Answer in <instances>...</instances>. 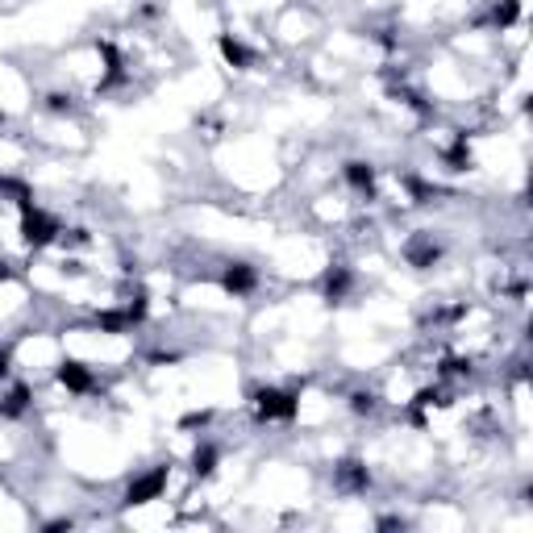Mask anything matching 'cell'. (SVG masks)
<instances>
[{"label": "cell", "instance_id": "6da1fadb", "mask_svg": "<svg viewBox=\"0 0 533 533\" xmlns=\"http://www.w3.org/2000/svg\"><path fill=\"white\" fill-rule=\"evenodd\" d=\"M250 404H255V417L259 421H296V412H301V400L284 392V388H255L250 392Z\"/></svg>", "mask_w": 533, "mask_h": 533}, {"label": "cell", "instance_id": "7a4b0ae2", "mask_svg": "<svg viewBox=\"0 0 533 533\" xmlns=\"http://www.w3.org/2000/svg\"><path fill=\"white\" fill-rule=\"evenodd\" d=\"M167 492V466H154V471H146V475H137L125 483V496L121 505L125 508H142V505H154L159 496Z\"/></svg>", "mask_w": 533, "mask_h": 533}, {"label": "cell", "instance_id": "3957f363", "mask_svg": "<svg viewBox=\"0 0 533 533\" xmlns=\"http://www.w3.org/2000/svg\"><path fill=\"white\" fill-rule=\"evenodd\" d=\"M59 221L46 213V208H29V213H21V238H26V247H34V250H46L51 242H59Z\"/></svg>", "mask_w": 533, "mask_h": 533}, {"label": "cell", "instance_id": "277c9868", "mask_svg": "<svg viewBox=\"0 0 533 533\" xmlns=\"http://www.w3.org/2000/svg\"><path fill=\"white\" fill-rule=\"evenodd\" d=\"M55 380L67 388L71 396H88V392H96V371L88 367V363H80V358H63L55 367Z\"/></svg>", "mask_w": 533, "mask_h": 533}, {"label": "cell", "instance_id": "5b68a950", "mask_svg": "<svg viewBox=\"0 0 533 533\" xmlns=\"http://www.w3.org/2000/svg\"><path fill=\"white\" fill-rule=\"evenodd\" d=\"M221 287H225L230 296H250V292L259 287V271H255L250 263H225V267H221Z\"/></svg>", "mask_w": 533, "mask_h": 533}, {"label": "cell", "instance_id": "8992f818", "mask_svg": "<svg viewBox=\"0 0 533 533\" xmlns=\"http://www.w3.org/2000/svg\"><path fill=\"white\" fill-rule=\"evenodd\" d=\"M333 483H338V492L358 496L371 488V471L358 463V459H346V463H338V471H333Z\"/></svg>", "mask_w": 533, "mask_h": 533}, {"label": "cell", "instance_id": "52a82bcc", "mask_svg": "<svg viewBox=\"0 0 533 533\" xmlns=\"http://www.w3.org/2000/svg\"><path fill=\"white\" fill-rule=\"evenodd\" d=\"M342 176H346V184L358 192V196H375V184H380V176H375V167L371 163H363V159H350V163L342 167Z\"/></svg>", "mask_w": 533, "mask_h": 533}, {"label": "cell", "instance_id": "ba28073f", "mask_svg": "<svg viewBox=\"0 0 533 533\" xmlns=\"http://www.w3.org/2000/svg\"><path fill=\"white\" fill-rule=\"evenodd\" d=\"M217 51H221V59H225L230 67H238V71H247L250 63H255V51H250V46L238 38V34H221V38H217Z\"/></svg>", "mask_w": 533, "mask_h": 533}, {"label": "cell", "instance_id": "9c48e42d", "mask_svg": "<svg viewBox=\"0 0 533 533\" xmlns=\"http://www.w3.org/2000/svg\"><path fill=\"white\" fill-rule=\"evenodd\" d=\"M350 287H355V271L350 267H329L325 271V301L338 304L350 296Z\"/></svg>", "mask_w": 533, "mask_h": 533}, {"label": "cell", "instance_id": "30bf717a", "mask_svg": "<svg viewBox=\"0 0 533 533\" xmlns=\"http://www.w3.org/2000/svg\"><path fill=\"white\" fill-rule=\"evenodd\" d=\"M29 396H34V388H29V383H13V388H9V396L0 400V417H4V421H17V417H26Z\"/></svg>", "mask_w": 533, "mask_h": 533}, {"label": "cell", "instance_id": "8fae6325", "mask_svg": "<svg viewBox=\"0 0 533 533\" xmlns=\"http://www.w3.org/2000/svg\"><path fill=\"white\" fill-rule=\"evenodd\" d=\"M213 471H217V446H213V442H200V446L192 451V475L208 479Z\"/></svg>", "mask_w": 533, "mask_h": 533}, {"label": "cell", "instance_id": "7c38bea8", "mask_svg": "<svg viewBox=\"0 0 533 533\" xmlns=\"http://www.w3.org/2000/svg\"><path fill=\"white\" fill-rule=\"evenodd\" d=\"M100 333H129L134 329V321H129V313L125 309H105V313H96V321H92Z\"/></svg>", "mask_w": 533, "mask_h": 533}, {"label": "cell", "instance_id": "4fadbf2b", "mask_svg": "<svg viewBox=\"0 0 533 533\" xmlns=\"http://www.w3.org/2000/svg\"><path fill=\"white\" fill-rule=\"evenodd\" d=\"M521 21V0H496L492 4V26L508 29V26H517Z\"/></svg>", "mask_w": 533, "mask_h": 533}, {"label": "cell", "instance_id": "5bb4252c", "mask_svg": "<svg viewBox=\"0 0 533 533\" xmlns=\"http://www.w3.org/2000/svg\"><path fill=\"white\" fill-rule=\"evenodd\" d=\"M375 404H380V396H375V392H355V396H350V412H358V417H371V412H375Z\"/></svg>", "mask_w": 533, "mask_h": 533}, {"label": "cell", "instance_id": "9a60e30c", "mask_svg": "<svg viewBox=\"0 0 533 533\" xmlns=\"http://www.w3.org/2000/svg\"><path fill=\"white\" fill-rule=\"evenodd\" d=\"M442 375H471V358H446Z\"/></svg>", "mask_w": 533, "mask_h": 533}, {"label": "cell", "instance_id": "2e32d148", "mask_svg": "<svg viewBox=\"0 0 533 533\" xmlns=\"http://www.w3.org/2000/svg\"><path fill=\"white\" fill-rule=\"evenodd\" d=\"M46 109H51V113H71V96L51 92V96H46Z\"/></svg>", "mask_w": 533, "mask_h": 533}, {"label": "cell", "instance_id": "e0dca14e", "mask_svg": "<svg viewBox=\"0 0 533 533\" xmlns=\"http://www.w3.org/2000/svg\"><path fill=\"white\" fill-rule=\"evenodd\" d=\"M13 375V346H0V380Z\"/></svg>", "mask_w": 533, "mask_h": 533}, {"label": "cell", "instance_id": "ac0fdd59", "mask_svg": "<svg viewBox=\"0 0 533 533\" xmlns=\"http://www.w3.org/2000/svg\"><path fill=\"white\" fill-rule=\"evenodd\" d=\"M4 279H13V267H9V263H0V284H4Z\"/></svg>", "mask_w": 533, "mask_h": 533}]
</instances>
